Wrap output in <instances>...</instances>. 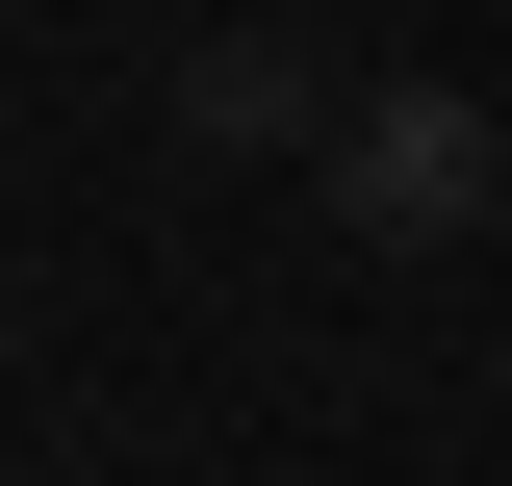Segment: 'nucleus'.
<instances>
[{"mask_svg": "<svg viewBox=\"0 0 512 486\" xmlns=\"http://www.w3.org/2000/svg\"><path fill=\"white\" fill-rule=\"evenodd\" d=\"M333 205H359L384 256L487 231V103H461V77H384V103H333Z\"/></svg>", "mask_w": 512, "mask_h": 486, "instance_id": "f257e3e1", "label": "nucleus"}, {"mask_svg": "<svg viewBox=\"0 0 512 486\" xmlns=\"http://www.w3.org/2000/svg\"><path fill=\"white\" fill-rule=\"evenodd\" d=\"M180 103H205V154H282V128H308V77H282V52H205Z\"/></svg>", "mask_w": 512, "mask_h": 486, "instance_id": "f03ea898", "label": "nucleus"}]
</instances>
